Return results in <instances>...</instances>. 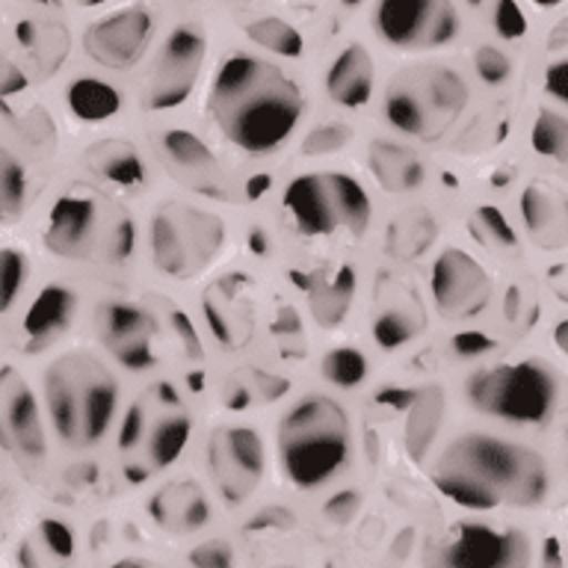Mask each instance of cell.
Returning <instances> with one entry per match:
<instances>
[{
    "label": "cell",
    "instance_id": "27",
    "mask_svg": "<svg viewBox=\"0 0 568 568\" xmlns=\"http://www.w3.org/2000/svg\"><path fill=\"white\" fill-rule=\"evenodd\" d=\"M246 36L257 48H264V51L275 53V57H287V60H296L305 48L302 42V33L291 21H284V18L266 16L257 18L252 24L246 27Z\"/></svg>",
    "mask_w": 568,
    "mask_h": 568
},
{
    "label": "cell",
    "instance_id": "36",
    "mask_svg": "<svg viewBox=\"0 0 568 568\" xmlns=\"http://www.w3.org/2000/svg\"><path fill=\"white\" fill-rule=\"evenodd\" d=\"M353 131L346 124H323V128H314L308 133V140L302 145V154L308 158H323V154H335L349 142Z\"/></svg>",
    "mask_w": 568,
    "mask_h": 568
},
{
    "label": "cell",
    "instance_id": "7",
    "mask_svg": "<svg viewBox=\"0 0 568 568\" xmlns=\"http://www.w3.org/2000/svg\"><path fill=\"white\" fill-rule=\"evenodd\" d=\"M284 207L296 222V229L308 237H326L337 229H346L353 237H362L371 225V195L353 175L344 172H311L293 178L284 190Z\"/></svg>",
    "mask_w": 568,
    "mask_h": 568
},
{
    "label": "cell",
    "instance_id": "30",
    "mask_svg": "<svg viewBox=\"0 0 568 568\" xmlns=\"http://www.w3.org/2000/svg\"><path fill=\"white\" fill-rule=\"evenodd\" d=\"M532 149L541 158L559 160L568 163V115L554 113V110H541L532 122Z\"/></svg>",
    "mask_w": 568,
    "mask_h": 568
},
{
    "label": "cell",
    "instance_id": "24",
    "mask_svg": "<svg viewBox=\"0 0 568 568\" xmlns=\"http://www.w3.org/2000/svg\"><path fill=\"white\" fill-rule=\"evenodd\" d=\"M444 420V390L442 388H420L417 399L408 408L406 429H403V442H406L408 456L415 462H424V456L433 447L435 435L442 429Z\"/></svg>",
    "mask_w": 568,
    "mask_h": 568
},
{
    "label": "cell",
    "instance_id": "44",
    "mask_svg": "<svg viewBox=\"0 0 568 568\" xmlns=\"http://www.w3.org/2000/svg\"><path fill=\"white\" fill-rule=\"evenodd\" d=\"M142 433H145V408L140 403H133L122 417V426H119V447L122 450H133L136 444L142 442Z\"/></svg>",
    "mask_w": 568,
    "mask_h": 568
},
{
    "label": "cell",
    "instance_id": "58",
    "mask_svg": "<svg viewBox=\"0 0 568 568\" xmlns=\"http://www.w3.org/2000/svg\"><path fill=\"white\" fill-rule=\"evenodd\" d=\"M110 568H149L145 562H140V559H122V562H115V566Z\"/></svg>",
    "mask_w": 568,
    "mask_h": 568
},
{
    "label": "cell",
    "instance_id": "53",
    "mask_svg": "<svg viewBox=\"0 0 568 568\" xmlns=\"http://www.w3.org/2000/svg\"><path fill=\"white\" fill-rule=\"evenodd\" d=\"M18 562H21V568H39V559L33 557V548L27 541L18 548Z\"/></svg>",
    "mask_w": 568,
    "mask_h": 568
},
{
    "label": "cell",
    "instance_id": "6",
    "mask_svg": "<svg viewBox=\"0 0 568 568\" xmlns=\"http://www.w3.org/2000/svg\"><path fill=\"white\" fill-rule=\"evenodd\" d=\"M477 412L506 424H545L557 406V379L541 362H506L477 371L465 385Z\"/></svg>",
    "mask_w": 568,
    "mask_h": 568
},
{
    "label": "cell",
    "instance_id": "32",
    "mask_svg": "<svg viewBox=\"0 0 568 568\" xmlns=\"http://www.w3.org/2000/svg\"><path fill=\"white\" fill-rule=\"evenodd\" d=\"M27 199V172L7 149H0V225L16 220Z\"/></svg>",
    "mask_w": 568,
    "mask_h": 568
},
{
    "label": "cell",
    "instance_id": "22",
    "mask_svg": "<svg viewBox=\"0 0 568 568\" xmlns=\"http://www.w3.org/2000/svg\"><path fill=\"white\" fill-rule=\"evenodd\" d=\"M87 166L106 184L140 186L145 181V166L128 140H101L87 151Z\"/></svg>",
    "mask_w": 568,
    "mask_h": 568
},
{
    "label": "cell",
    "instance_id": "14",
    "mask_svg": "<svg viewBox=\"0 0 568 568\" xmlns=\"http://www.w3.org/2000/svg\"><path fill=\"white\" fill-rule=\"evenodd\" d=\"M0 447L18 459L44 456V429L33 388L16 367H0Z\"/></svg>",
    "mask_w": 568,
    "mask_h": 568
},
{
    "label": "cell",
    "instance_id": "34",
    "mask_svg": "<svg viewBox=\"0 0 568 568\" xmlns=\"http://www.w3.org/2000/svg\"><path fill=\"white\" fill-rule=\"evenodd\" d=\"M27 282V255L18 248H0V314L16 305Z\"/></svg>",
    "mask_w": 568,
    "mask_h": 568
},
{
    "label": "cell",
    "instance_id": "49",
    "mask_svg": "<svg viewBox=\"0 0 568 568\" xmlns=\"http://www.w3.org/2000/svg\"><path fill=\"white\" fill-rule=\"evenodd\" d=\"M257 388H261V397L264 399H278L287 394V379L282 376H273V373H257Z\"/></svg>",
    "mask_w": 568,
    "mask_h": 568
},
{
    "label": "cell",
    "instance_id": "40",
    "mask_svg": "<svg viewBox=\"0 0 568 568\" xmlns=\"http://www.w3.org/2000/svg\"><path fill=\"white\" fill-rule=\"evenodd\" d=\"M193 568H234V548L225 539H207L190 550Z\"/></svg>",
    "mask_w": 568,
    "mask_h": 568
},
{
    "label": "cell",
    "instance_id": "33",
    "mask_svg": "<svg viewBox=\"0 0 568 568\" xmlns=\"http://www.w3.org/2000/svg\"><path fill=\"white\" fill-rule=\"evenodd\" d=\"M323 376L337 388H355L367 379V358L362 349L353 346H337L323 355Z\"/></svg>",
    "mask_w": 568,
    "mask_h": 568
},
{
    "label": "cell",
    "instance_id": "1",
    "mask_svg": "<svg viewBox=\"0 0 568 568\" xmlns=\"http://www.w3.org/2000/svg\"><path fill=\"white\" fill-rule=\"evenodd\" d=\"M207 110L231 145L264 154L296 131L305 98L296 80L273 62L252 53H231L213 78Z\"/></svg>",
    "mask_w": 568,
    "mask_h": 568
},
{
    "label": "cell",
    "instance_id": "57",
    "mask_svg": "<svg viewBox=\"0 0 568 568\" xmlns=\"http://www.w3.org/2000/svg\"><path fill=\"white\" fill-rule=\"evenodd\" d=\"M145 477H149V474H145V468H136V465H131V468H128V479H131V483H142Z\"/></svg>",
    "mask_w": 568,
    "mask_h": 568
},
{
    "label": "cell",
    "instance_id": "48",
    "mask_svg": "<svg viewBox=\"0 0 568 568\" xmlns=\"http://www.w3.org/2000/svg\"><path fill=\"white\" fill-rule=\"evenodd\" d=\"M204 317H207V326L213 328V335H216V341H220V344H225V346L234 344L229 320L222 317V311H220V305H216V302L204 300Z\"/></svg>",
    "mask_w": 568,
    "mask_h": 568
},
{
    "label": "cell",
    "instance_id": "2",
    "mask_svg": "<svg viewBox=\"0 0 568 568\" xmlns=\"http://www.w3.org/2000/svg\"><path fill=\"white\" fill-rule=\"evenodd\" d=\"M435 488L456 506L488 513L497 506H536L548 497V465L539 453L497 435L468 433L442 453Z\"/></svg>",
    "mask_w": 568,
    "mask_h": 568
},
{
    "label": "cell",
    "instance_id": "25",
    "mask_svg": "<svg viewBox=\"0 0 568 568\" xmlns=\"http://www.w3.org/2000/svg\"><path fill=\"white\" fill-rule=\"evenodd\" d=\"M65 104L80 122L98 124L122 110V92L98 78H78L65 87Z\"/></svg>",
    "mask_w": 568,
    "mask_h": 568
},
{
    "label": "cell",
    "instance_id": "51",
    "mask_svg": "<svg viewBox=\"0 0 568 568\" xmlns=\"http://www.w3.org/2000/svg\"><path fill=\"white\" fill-rule=\"evenodd\" d=\"M273 186V178L270 175H255V178H248V184H246V195L248 199H261V195L266 193Z\"/></svg>",
    "mask_w": 568,
    "mask_h": 568
},
{
    "label": "cell",
    "instance_id": "45",
    "mask_svg": "<svg viewBox=\"0 0 568 568\" xmlns=\"http://www.w3.org/2000/svg\"><path fill=\"white\" fill-rule=\"evenodd\" d=\"M417 394H420V388H399V385H390V388L376 390V403L390 408V412H408L412 403L417 399Z\"/></svg>",
    "mask_w": 568,
    "mask_h": 568
},
{
    "label": "cell",
    "instance_id": "17",
    "mask_svg": "<svg viewBox=\"0 0 568 568\" xmlns=\"http://www.w3.org/2000/svg\"><path fill=\"white\" fill-rule=\"evenodd\" d=\"M101 341L128 371H149L154 364L151 349V317L131 302H106L98 311Z\"/></svg>",
    "mask_w": 568,
    "mask_h": 568
},
{
    "label": "cell",
    "instance_id": "12",
    "mask_svg": "<svg viewBox=\"0 0 568 568\" xmlns=\"http://www.w3.org/2000/svg\"><path fill=\"white\" fill-rule=\"evenodd\" d=\"M207 462L222 497L240 504L264 477V438L252 426H220L207 442Z\"/></svg>",
    "mask_w": 568,
    "mask_h": 568
},
{
    "label": "cell",
    "instance_id": "37",
    "mask_svg": "<svg viewBox=\"0 0 568 568\" xmlns=\"http://www.w3.org/2000/svg\"><path fill=\"white\" fill-rule=\"evenodd\" d=\"M474 69H477V74L486 80L488 87H500L513 74V62H509L504 51H497L491 44H479L477 53H474Z\"/></svg>",
    "mask_w": 568,
    "mask_h": 568
},
{
    "label": "cell",
    "instance_id": "42",
    "mask_svg": "<svg viewBox=\"0 0 568 568\" xmlns=\"http://www.w3.org/2000/svg\"><path fill=\"white\" fill-rule=\"evenodd\" d=\"M450 346L459 358H479V355L497 349V341L486 332H459V335H453Z\"/></svg>",
    "mask_w": 568,
    "mask_h": 568
},
{
    "label": "cell",
    "instance_id": "3",
    "mask_svg": "<svg viewBox=\"0 0 568 568\" xmlns=\"http://www.w3.org/2000/svg\"><path fill=\"white\" fill-rule=\"evenodd\" d=\"M44 399L62 442L71 447H92L113 424L119 385L95 355L69 353L44 371Z\"/></svg>",
    "mask_w": 568,
    "mask_h": 568
},
{
    "label": "cell",
    "instance_id": "18",
    "mask_svg": "<svg viewBox=\"0 0 568 568\" xmlns=\"http://www.w3.org/2000/svg\"><path fill=\"white\" fill-rule=\"evenodd\" d=\"M74 314H78V293L69 291L65 284H48L44 291H39L24 314L27 353L48 349L74 323Z\"/></svg>",
    "mask_w": 568,
    "mask_h": 568
},
{
    "label": "cell",
    "instance_id": "31",
    "mask_svg": "<svg viewBox=\"0 0 568 568\" xmlns=\"http://www.w3.org/2000/svg\"><path fill=\"white\" fill-rule=\"evenodd\" d=\"M163 149H166V158L186 172H211L216 166L213 151L190 131H166Z\"/></svg>",
    "mask_w": 568,
    "mask_h": 568
},
{
    "label": "cell",
    "instance_id": "47",
    "mask_svg": "<svg viewBox=\"0 0 568 568\" xmlns=\"http://www.w3.org/2000/svg\"><path fill=\"white\" fill-rule=\"evenodd\" d=\"M172 328H175V335L181 337V344H184V349L193 358H202V344H199V335H195L193 323H190V317H186L184 311H172Z\"/></svg>",
    "mask_w": 568,
    "mask_h": 568
},
{
    "label": "cell",
    "instance_id": "59",
    "mask_svg": "<svg viewBox=\"0 0 568 568\" xmlns=\"http://www.w3.org/2000/svg\"><path fill=\"white\" fill-rule=\"evenodd\" d=\"M57 3H78V7H98L104 0H57Z\"/></svg>",
    "mask_w": 568,
    "mask_h": 568
},
{
    "label": "cell",
    "instance_id": "39",
    "mask_svg": "<svg viewBox=\"0 0 568 568\" xmlns=\"http://www.w3.org/2000/svg\"><path fill=\"white\" fill-rule=\"evenodd\" d=\"M39 536H42L44 548L51 550L57 559L74 557L78 539H74V530H71L69 524L60 521V518H44V521L39 524Z\"/></svg>",
    "mask_w": 568,
    "mask_h": 568
},
{
    "label": "cell",
    "instance_id": "21",
    "mask_svg": "<svg viewBox=\"0 0 568 568\" xmlns=\"http://www.w3.org/2000/svg\"><path fill=\"white\" fill-rule=\"evenodd\" d=\"M149 513L154 515V521L160 527H172L178 521L181 530H202L207 518H211V506H207V497L202 495V488L193 486V483H184V486H169L160 488L158 495L151 497Z\"/></svg>",
    "mask_w": 568,
    "mask_h": 568
},
{
    "label": "cell",
    "instance_id": "9",
    "mask_svg": "<svg viewBox=\"0 0 568 568\" xmlns=\"http://www.w3.org/2000/svg\"><path fill=\"white\" fill-rule=\"evenodd\" d=\"M429 568H530V541L513 527L462 521L426 554Z\"/></svg>",
    "mask_w": 568,
    "mask_h": 568
},
{
    "label": "cell",
    "instance_id": "5",
    "mask_svg": "<svg viewBox=\"0 0 568 568\" xmlns=\"http://www.w3.org/2000/svg\"><path fill=\"white\" fill-rule=\"evenodd\" d=\"M468 104V87L453 69H415L399 74L385 95V119L406 136L438 140Z\"/></svg>",
    "mask_w": 568,
    "mask_h": 568
},
{
    "label": "cell",
    "instance_id": "16",
    "mask_svg": "<svg viewBox=\"0 0 568 568\" xmlns=\"http://www.w3.org/2000/svg\"><path fill=\"white\" fill-rule=\"evenodd\" d=\"M101 234V207L89 195H62L51 207L48 229H44V246L48 252L71 261H89L98 252H104Z\"/></svg>",
    "mask_w": 568,
    "mask_h": 568
},
{
    "label": "cell",
    "instance_id": "29",
    "mask_svg": "<svg viewBox=\"0 0 568 568\" xmlns=\"http://www.w3.org/2000/svg\"><path fill=\"white\" fill-rule=\"evenodd\" d=\"M426 320L412 308H388L373 320V337L382 349H397L424 332Z\"/></svg>",
    "mask_w": 568,
    "mask_h": 568
},
{
    "label": "cell",
    "instance_id": "55",
    "mask_svg": "<svg viewBox=\"0 0 568 568\" xmlns=\"http://www.w3.org/2000/svg\"><path fill=\"white\" fill-rule=\"evenodd\" d=\"M248 246H252V252L255 255H261V252H266V234L264 231H252V237H248Z\"/></svg>",
    "mask_w": 568,
    "mask_h": 568
},
{
    "label": "cell",
    "instance_id": "54",
    "mask_svg": "<svg viewBox=\"0 0 568 568\" xmlns=\"http://www.w3.org/2000/svg\"><path fill=\"white\" fill-rule=\"evenodd\" d=\"M158 397L163 399L166 406H178V403H181V399H178V394H175V388H172L169 382H160V385H158Z\"/></svg>",
    "mask_w": 568,
    "mask_h": 568
},
{
    "label": "cell",
    "instance_id": "38",
    "mask_svg": "<svg viewBox=\"0 0 568 568\" xmlns=\"http://www.w3.org/2000/svg\"><path fill=\"white\" fill-rule=\"evenodd\" d=\"M495 30L506 42H518L521 36H527V16L518 7V0H495V12H491Z\"/></svg>",
    "mask_w": 568,
    "mask_h": 568
},
{
    "label": "cell",
    "instance_id": "52",
    "mask_svg": "<svg viewBox=\"0 0 568 568\" xmlns=\"http://www.w3.org/2000/svg\"><path fill=\"white\" fill-rule=\"evenodd\" d=\"M541 566L545 568H562V554H559L557 539H550L545 545V554H541Z\"/></svg>",
    "mask_w": 568,
    "mask_h": 568
},
{
    "label": "cell",
    "instance_id": "61",
    "mask_svg": "<svg viewBox=\"0 0 568 568\" xmlns=\"http://www.w3.org/2000/svg\"><path fill=\"white\" fill-rule=\"evenodd\" d=\"M362 0H344V7H358Z\"/></svg>",
    "mask_w": 568,
    "mask_h": 568
},
{
    "label": "cell",
    "instance_id": "20",
    "mask_svg": "<svg viewBox=\"0 0 568 568\" xmlns=\"http://www.w3.org/2000/svg\"><path fill=\"white\" fill-rule=\"evenodd\" d=\"M373 83H376L373 57L364 44H346L335 57V62L328 65L326 92L335 104L349 106V110L364 106L373 95Z\"/></svg>",
    "mask_w": 568,
    "mask_h": 568
},
{
    "label": "cell",
    "instance_id": "50",
    "mask_svg": "<svg viewBox=\"0 0 568 568\" xmlns=\"http://www.w3.org/2000/svg\"><path fill=\"white\" fill-rule=\"evenodd\" d=\"M252 403V394H248L246 385H240V382H231L229 390H225V406L229 408H246Z\"/></svg>",
    "mask_w": 568,
    "mask_h": 568
},
{
    "label": "cell",
    "instance_id": "60",
    "mask_svg": "<svg viewBox=\"0 0 568 568\" xmlns=\"http://www.w3.org/2000/svg\"><path fill=\"white\" fill-rule=\"evenodd\" d=\"M532 3H536V7L550 9V7H559V3H566V0H532Z\"/></svg>",
    "mask_w": 568,
    "mask_h": 568
},
{
    "label": "cell",
    "instance_id": "19",
    "mask_svg": "<svg viewBox=\"0 0 568 568\" xmlns=\"http://www.w3.org/2000/svg\"><path fill=\"white\" fill-rule=\"evenodd\" d=\"M521 216L541 248L568 246V195L545 184H530L521 195Z\"/></svg>",
    "mask_w": 568,
    "mask_h": 568
},
{
    "label": "cell",
    "instance_id": "35",
    "mask_svg": "<svg viewBox=\"0 0 568 568\" xmlns=\"http://www.w3.org/2000/svg\"><path fill=\"white\" fill-rule=\"evenodd\" d=\"M470 231H479V234L491 237V246L513 248L515 243H518L513 225H509L504 213L497 211V207H491V204H483V207H479L477 216L470 220Z\"/></svg>",
    "mask_w": 568,
    "mask_h": 568
},
{
    "label": "cell",
    "instance_id": "15",
    "mask_svg": "<svg viewBox=\"0 0 568 568\" xmlns=\"http://www.w3.org/2000/svg\"><path fill=\"white\" fill-rule=\"evenodd\" d=\"M151 27V12L145 7L115 9L89 27L83 36V51L104 69H128L145 53Z\"/></svg>",
    "mask_w": 568,
    "mask_h": 568
},
{
    "label": "cell",
    "instance_id": "13",
    "mask_svg": "<svg viewBox=\"0 0 568 568\" xmlns=\"http://www.w3.org/2000/svg\"><path fill=\"white\" fill-rule=\"evenodd\" d=\"M433 300L447 320L477 317L491 300V278L462 248H447L433 264Z\"/></svg>",
    "mask_w": 568,
    "mask_h": 568
},
{
    "label": "cell",
    "instance_id": "10",
    "mask_svg": "<svg viewBox=\"0 0 568 568\" xmlns=\"http://www.w3.org/2000/svg\"><path fill=\"white\" fill-rule=\"evenodd\" d=\"M373 30L394 51H435L459 36L450 0H376Z\"/></svg>",
    "mask_w": 568,
    "mask_h": 568
},
{
    "label": "cell",
    "instance_id": "11",
    "mask_svg": "<svg viewBox=\"0 0 568 568\" xmlns=\"http://www.w3.org/2000/svg\"><path fill=\"white\" fill-rule=\"evenodd\" d=\"M204 53H207V42H204V33L199 27H175L166 36V42L158 53V62L145 80V92H142L145 106L149 110H172V106L184 104L193 92L195 80H199Z\"/></svg>",
    "mask_w": 568,
    "mask_h": 568
},
{
    "label": "cell",
    "instance_id": "23",
    "mask_svg": "<svg viewBox=\"0 0 568 568\" xmlns=\"http://www.w3.org/2000/svg\"><path fill=\"white\" fill-rule=\"evenodd\" d=\"M371 172L388 193L415 190L424 181V163L397 142H373L371 145Z\"/></svg>",
    "mask_w": 568,
    "mask_h": 568
},
{
    "label": "cell",
    "instance_id": "28",
    "mask_svg": "<svg viewBox=\"0 0 568 568\" xmlns=\"http://www.w3.org/2000/svg\"><path fill=\"white\" fill-rule=\"evenodd\" d=\"M190 433H193V420L184 415L166 417V420H160L154 426V433H151V462H154V468H169L172 462H178V456L184 453L186 442H190Z\"/></svg>",
    "mask_w": 568,
    "mask_h": 568
},
{
    "label": "cell",
    "instance_id": "56",
    "mask_svg": "<svg viewBox=\"0 0 568 568\" xmlns=\"http://www.w3.org/2000/svg\"><path fill=\"white\" fill-rule=\"evenodd\" d=\"M554 341H557L559 349L568 355V320H566V323H559L557 332H554Z\"/></svg>",
    "mask_w": 568,
    "mask_h": 568
},
{
    "label": "cell",
    "instance_id": "62",
    "mask_svg": "<svg viewBox=\"0 0 568 568\" xmlns=\"http://www.w3.org/2000/svg\"><path fill=\"white\" fill-rule=\"evenodd\" d=\"M470 7H479V3H483V0H468Z\"/></svg>",
    "mask_w": 568,
    "mask_h": 568
},
{
    "label": "cell",
    "instance_id": "26",
    "mask_svg": "<svg viewBox=\"0 0 568 568\" xmlns=\"http://www.w3.org/2000/svg\"><path fill=\"white\" fill-rule=\"evenodd\" d=\"M311 314L320 326H337L346 317L355 296V270L353 266H337V273L326 282L314 284L308 291Z\"/></svg>",
    "mask_w": 568,
    "mask_h": 568
},
{
    "label": "cell",
    "instance_id": "41",
    "mask_svg": "<svg viewBox=\"0 0 568 568\" xmlns=\"http://www.w3.org/2000/svg\"><path fill=\"white\" fill-rule=\"evenodd\" d=\"M136 246V231H133V222L128 216H119L110 229V237H106L104 257L106 261H128Z\"/></svg>",
    "mask_w": 568,
    "mask_h": 568
},
{
    "label": "cell",
    "instance_id": "46",
    "mask_svg": "<svg viewBox=\"0 0 568 568\" xmlns=\"http://www.w3.org/2000/svg\"><path fill=\"white\" fill-rule=\"evenodd\" d=\"M545 92L557 98L559 104L568 106V57L566 60L554 62V65L545 71Z\"/></svg>",
    "mask_w": 568,
    "mask_h": 568
},
{
    "label": "cell",
    "instance_id": "43",
    "mask_svg": "<svg viewBox=\"0 0 568 568\" xmlns=\"http://www.w3.org/2000/svg\"><path fill=\"white\" fill-rule=\"evenodd\" d=\"M358 506H362V495L353 491V488H346V491H337L332 500H326L323 515H326L328 521L346 524V521H353L355 513H358Z\"/></svg>",
    "mask_w": 568,
    "mask_h": 568
},
{
    "label": "cell",
    "instance_id": "8",
    "mask_svg": "<svg viewBox=\"0 0 568 568\" xmlns=\"http://www.w3.org/2000/svg\"><path fill=\"white\" fill-rule=\"evenodd\" d=\"M225 229L213 213L181 202L160 204L151 220V255L160 273L186 278L211 264L222 248Z\"/></svg>",
    "mask_w": 568,
    "mask_h": 568
},
{
    "label": "cell",
    "instance_id": "4",
    "mask_svg": "<svg viewBox=\"0 0 568 568\" xmlns=\"http://www.w3.org/2000/svg\"><path fill=\"white\" fill-rule=\"evenodd\" d=\"M349 417L344 406L323 394L293 403L278 424L282 468L296 488H320L349 462Z\"/></svg>",
    "mask_w": 568,
    "mask_h": 568
}]
</instances>
